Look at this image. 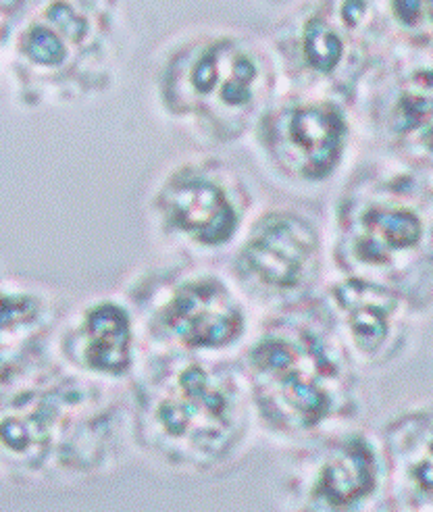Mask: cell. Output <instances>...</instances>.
Segmentation results:
<instances>
[{"instance_id": "cell-1", "label": "cell", "mask_w": 433, "mask_h": 512, "mask_svg": "<svg viewBox=\"0 0 433 512\" xmlns=\"http://www.w3.org/2000/svg\"><path fill=\"white\" fill-rule=\"evenodd\" d=\"M17 23L13 38L15 78L23 88L34 84L38 100L86 96L111 78L119 50L107 5L48 3Z\"/></svg>"}, {"instance_id": "cell-2", "label": "cell", "mask_w": 433, "mask_h": 512, "mask_svg": "<svg viewBox=\"0 0 433 512\" xmlns=\"http://www.w3.org/2000/svg\"><path fill=\"white\" fill-rule=\"evenodd\" d=\"M103 411L96 390L75 377H44L34 386L5 394L3 402V452L7 463L42 471L50 460L59 467H88L96 463V444L105 435L100 427Z\"/></svg>"}, {"instance_id": "cell-3", "label": "cell", "mask_w": 433, "mask_h": 512, "mask_svg": "<svg viewBox=\"0 0 433 512\" xmlns=\"http://www.w3.org/2000/svg\"><path fill=\"white\" fill-rule=\"evenodd\" d=\"M138 423L150 446L163 456H207L232 433V402L211 371L165 352L140 386Z\"/></svg>"}, {"instance_id": "cell-4", "label": "cell", "mask_w": 433, "mask_h": 512, "mask_svg": "<svg viewBox=\"0 0 433 512\" xmlns=\"http://www.w3.org/2000/svg\"><path fill=\"white\" fill-rule=\"evenodd\" d=\"M250 367L263 402L298 427H313L331 413L336 369L311 334L265 336L250 352Z\"/></svg>"}, {"instance_id": "cell-5", "label": "cell", "mask_w": 433, "mask_h": 512, "mask_svg": "<svg viewBox=\"0 0 433 512\" xmlns=\"http://www.w3.org/2000/svg\"><path fill=\"white\" fill-rule=\"evenodd\" d=\"M257 80V63L246 50L229 40H219L165 65L161 78L163 105L173 115L192 111L196 102H219L227 109H244L254 98Z\"/></svg>"}, {"instance_id": "cell-6", "label": "cell", "mask_w": 433, "mask_h": 512, "mask_svg": "<svg viewBox=\"0 0 433 512\" xmlns=\"http://www.w3.org/2000/svg\"><path fill=\"white\" fill-rule=\"evenodd\" d=\"M159 340L184 350L221 348L234 342L244 319L234 296L213 277H194L175 286L152 317Z\"/></svg>"}, {"instance_id": "cell-7", "label": "cell", "mask_w": 433, "mask_h": 512, "mask_svg": "<svg viewBox=\"0 0 433 512\" xmlns=\"http://www.w3.org/2000/svg\"><path fill=\"white\" fill-rule=\"evenodd\" d=\"M155 209L165 227L200 246H219L234 236L238 213L215 179L192 167L177 169L161 184Z\"/></svg>"}, {"instance_id": "cell-8", "label": "cell", "mask_w": 433, "mask_h": 512, "mask_svg": "<svg viewBox=\"0 0 433 512\" xmlns=\"http://www.w3.org/2000/svg\"><path fill=\"white\" fill-rule=\"evenodd\" d=\"M317 252L313 227L294 215H269L248 238L242 263L261 284L290 290L307 275Z\"/></svg>"}, {"instance_id": "cell-9", "label": "cell", "mask_w": 433, "mask_h": 512, "mask_svg": "<svg viewBox=\"0 0 433 512\" xmlns=\"http://www.w3.org/2000/svg\"><path fill=\"white\" fill-rule=\"evenodd\" d=\"M69 358L98 377H123L134 365V321L113 300H100L82 313L67 338Z\"/></svg>"}, {"instance_id": "cell-10", "label": "cell", "mask_w": 433, "mask_h": 512, "mask_svg": "<svg viewBox=\"0 0 433 512\" xmlns=\"http://www.w3.org/2000/svg\"><path fill=\"white\" fill-rule=\"evenodd\" d=\"M346 123L329 102L302 105L288 115L286 140L298 159V169L309 179L327 177L342 155Z\"/></svg>"}, {"instance_id": "cell-11", "label": "cell", "mask_w": 433, "mask_h": 512, "mask_svg": "<svg viewBox=\"0 0 433 512\" xmlns=\"http://www.w3.org/2000/svg\"><path fill=\"white\" fill-rule=\"evenodd\" d=\"M375 488V456L363 440H350L323 465L315 498L329 508H346Z\"/></svg>"}, {"instance_id": "cell-12", "label": "cell", "mask_w": 433, "mask_h": 512, "mask_svg": "<svg viewBox=\"0 0 433 512\" xmlns=\"http://www.w3.org/2000/svg\"><path fill=\"white\" fill-rule=\"evenodd\" d=\"M336 300L346 315V323L354 344L365 352L377 350L384 344L390 317L396 309V296L363 279H348L336 288Z\"/></svg>"}, {"instance_id": "cell-13", "label": "cell", "mask_w": 433, "mask_h": 512, "mask_svg": "<svg viewBox=\"0 0 433 512\" xmlns=\"http://www.w3.org/2000/svg\"><path fill=\"white\" fill-rule=\"evenodd\" d=\"M421 234V221L413 211L373 207L361 219V232L354 240V254L369 265L388 263L394 252L417 246Z\"/></svg>"}, {"instance_id": "cell-14", "label": "cell", "mask_w": 433, "mask_h": 512, "mask_svg": "<svg viewBox=\"0 0 433 512\" xmlns=\"http://www.w3.org/2000/svg\"><path fill=\"white\" fill-rule=\"evenodd\" d=\"M394 125L400 134H419L421 144L433 152V71L411 75L400 88Z\"/></svg>"}, {"instance_id": "cell-15", "label": "cell", "mask_w": 433, "mask_h": 512, "mask_svg": "<svg viewBox=\"0 0 433 512\" xmlns=\"http://www.w3.org/2000/svg\"><path fill=\"white\" fill-rule=\"evenodd\" d=\"M48 309L44 306L42 298L32 294L15 290L11 292L9 286H5L3 292V354L9 352L13 346L19 356H23L25 348L30 342L36 340L38 331H42L46 323Z\"/></svg>"}, {"instance_id": "cell-16", "label": "cell", "mask_w": 433, "mask_h": 512, "mask_svg": "<svg viewBox=\"0 0 433 512\" xmlns=\"http://www.w3.org/2000/svg\"><path fill=\"white\" fill-rule=\"evenodd\" d=\"M302 55L315 71L331 73L344 57V42L325 19L313 17L304 25Z\"/></svg>"}, {"instance_id": "cell-17", "label": "cell", "mask_w": 433, "mask_h": 512, "mask_svg": "<svg viewBox=\"0 0 433 512\" xmlns=\"http://www.w3.org/2000/svg\"><path fill=\"white\" fill-rule=\"evenodd\" d=\"M415 479L423 490L433 492V435L427 446V456L415 467Z\"/></svg>"}, {"instance_id": "cell-18", "label": "cell", "mask_w": 433, "mask_h": 512, "mask_svg": "<svg viewBox=\"0 0 433 512\" xmlns=\"http://www.w3.org/2000/svg\"><path fill=\"white\" fill-rule=\"evenodd\" d=\"M396 17L406 23V25H415L421 19L423 13V5L421 3H394L392 5Z\"/></svg>"}, {"instance_id": "cell-19", "label": "cell", "mask_w": 433, "mask_h": 512, "mask_svg": "<svg viewBox=\"0 0 433 512\" xmlns=\"http://www.w3.org/2000/svg\"><path fill=\"white\" fill-rule=\"evenodd\" d=\"M423 9L429 13V19L433 21V3H429V5H423Z\"/></svg>"}]
</instances>
